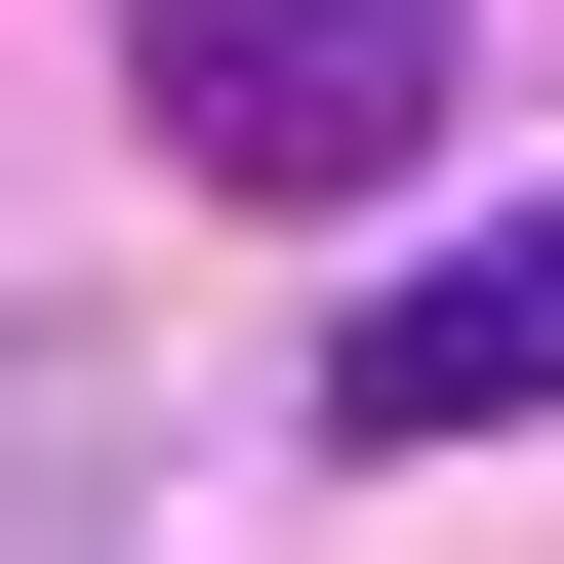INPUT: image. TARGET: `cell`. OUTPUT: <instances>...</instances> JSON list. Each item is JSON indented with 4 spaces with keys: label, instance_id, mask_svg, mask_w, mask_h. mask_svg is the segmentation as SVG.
<instances>
[{
    "label": "cell",
    "instance_id": "1",
    "mask_svg": "<svg viewBox=\"0 0 564 564\" xmlns=\"http://www.w3.org/2000/svg\"><path fill=\"white\" fill-rule=\"evenodd\" d=\"M444 41L484 0H162V162L202 202H403L444 162Z\"/></svg>",
    "mask_w": 564,
    "mask_h": 564
},
{
    "label": "cell",
    "instance_id": "2",
    "mask_svg": "<svg viewBox=\"0 0 564 564\" xmlns=\"http://www.w3.org/2000/svg\"><path fill=\"white\" fill-rule=\"evenodd\" d=\"M564 403V202L524 242H444V282H364V323H323V444H524Z\"/></svg>",
    "mask_w": 564,
    "mask_h": 564
}]
</instances>
